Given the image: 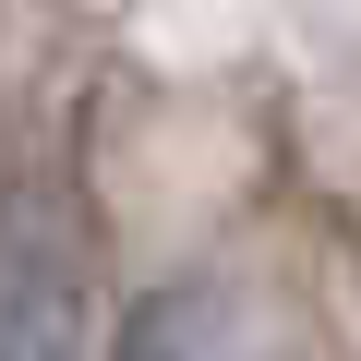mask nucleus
Here are the masks:
<instances>
[{
	"instance_id": "obj_1",
	"label": "nucleus",
	"mask_w": 361,
	"mask_h": 361,
	"mask_svg": "<svg viewBox=\"0 0 361 361\" xmlns=\"http://www.w3.org/2000/svg\"><path fill=\"white\" fill-rule=\"evenodd\" d=\"M0 361H97V325L73 301V277H37L0 301Z\"/></svg>"
}]
</instances>
